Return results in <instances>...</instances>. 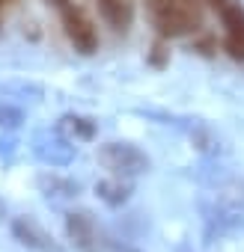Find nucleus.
I'll return each mask as SVG.
<instances>
[{
  "label": "nucleus",
  "mask_w": 244,
  "mask_h": 252,
  "mask_svg": "<svg viewBox=\"0 0 244 252\" xmlns=\"http://www.w3.org/2000/svg\"><path fill=\"white\" fill-rule=\"evenodd\" d=\"M98 160L116 175H140L149 169V158L128 143H107L98 152Z\"/></svg>",
  "instance_id": "1"
},
{
  "label": "nucleus",
  "mask_w": 244,
  "mask_h": 252,
  "mask_svg": "<svg viewBox=\"0 0 244 252\" xmlns=\"http://www.w3.org/2000/svg\"><path fill=\"white\" fill-rule=\"evenodd\" d=\"M214 12L223 21L226 30V51L235 60H244V6L235 0H211Z\"/></svg>",
  "instance_id": "2"
},
{
  "label": "nucleus",
  "mask_w": 244,
  "mask_h": 252,
  "mask_svg": "<svg viewBox=\"0 0 244 252\" xmlns=\"http://www.w3.org/2000/svg\"><path fill=\"white\" fill-rule=\"evenodd\" d=\"M63 27H66L69 42H72L81 54H92V51L98 48L95 27H92V21L86 18L83 9H78V6H63Z\"/></svg>",
  "instance_id": "3"
},
{
  "label": "nucleus",
  "mask_w": 244,
  "mask_h": 252,
  "mask_svg": "<svg viewBox=\"0 0 244 252\" xmlns=\"http://www.w3.org/2000/svg\"><path fill=\"white\" fill-rule=\"evenodd\" d=\"M12 231H15V237H18L24 246L36 249V252H60V246L54 243V237H51L42 225H36L33 220H27V217L15 220V222H12Z\"/></svg>",
  "instance_id": "4"
},
{
  "label": "nucleus",
  "mask_w": 244,
  "mask_h": 252,
  "mask_svg": "<svg viewBox=\"0 0 244 252\" xmlns=\"http://www.w3.org/2000/svg\"><path fill=\"white\" fill-rule=\"evenodd\" d=\"M66 228H69V237L75 240V246H81L83 252H98V231L86 214H72Z\"/></svg>",
  "instance_id": "5"
},
{
  "label": "nucleus",
  "mask_w": 244,
  "mask_h": 252,
  "mask_svg": "<svg viewBox=\"0 0 244 252\" xmlns=\"http://www.w3.org/2000/svg\"><path fill=\"white\" fill-rule=\"evenodd\" d=\"M98 9L104 15V21L113 27V30H128L131 27V3L128 0H98Z\"/></svg>",
  "instance_id": "6"
},
{
  "label": "nucleus",
  "mask_w": 244,
  "mask_h": 252,
  "mask_svg": "<svg viewBox=\"0 0 244 252\" xmlns=\"http://www.w3.org/2000/svg\"><path fill=\"white\" fill-rule=\"evenodd\" d=\"M0 3H3V0H0Z\"/></svg>",
  "instance_id": "7"
}]
</instances>
